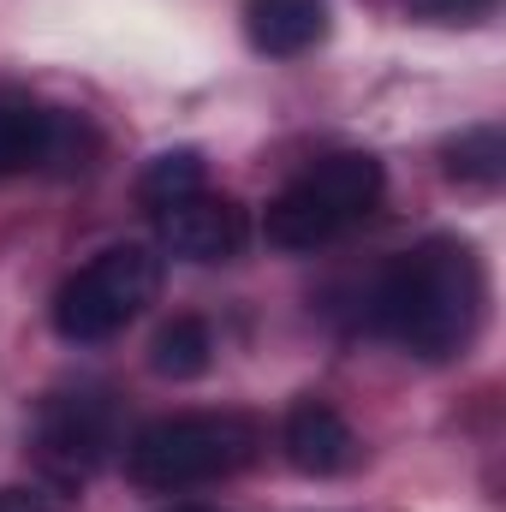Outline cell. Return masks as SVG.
I'll return each mask as SVG.
<instances>
[{
	"mask_svg": "<svg viewBox=\"0 0 506 512\" xmlns=\"http://www.w3.org/2000/svg\"><path fill=\"white\" fill-rule=\"evenodd\" d=\"M483 304H489L483 256L453 233H429L376 274L364 322L399 352L423 364H447L477 340Z\"/></svg>",
	"mask_w": 506,
	"mask_h": 512,
	"instance_id": "6da1fadb",
	"label": "cell"
},
{
	"mask_svg": "<svg viewBox=\"0 0 506 512\" xmlns=\"http://www.w3.org/2000/svg\"><path fill=\"white\" fill-rule=\"evenodd\" d=\"M262 459V423L251 411H173L131 435L126 477L143 495H185L227 483Z\"/></svg>",
	"mask_w": 506,
	"mask_h": 512,
	"instance_id": "7a4b0ae2",
	"label": "cell"
},
{
	"mask_svg": "<svg viewBox=\"0 0 506 512\" xmlns=\"http://www.w3.org/2000/svg\"><path fill=\"white\" fill-rule=\"evenodd\" d=\"M381 203V161L364 149H334L316 167H304L262 215V239L274 251H322L346 239L370 209Z\"/></svg>",
	"mask_w": 506,
	"mask_h": 512,
	"instance_id": "3957f363",
	"label": "cell"
},
{
	"mask_svg": "<svg viewBox=\"0 0 506 512\" xmlns=\"http://www.w3.org/2000/svg\"><path fill=\"white\" fill-rule=\"evenodd\" d=\"M120 447V399L102 382H66L42 393L30 417V459L48 489L78 495Z\"/></svg>",
	"mask_w": 506,
	"mask_h": 512,
	"instance_id": "277c9868",
	"label": "cell"
},
{
	"mask_svg": "<svg viewBox=\"0 0 506 512\" xmlns=\"http://www.w3.org/2000/svg\"><path fill=\"white\" fill-rule=\"evenodd\" d=\"M161 292V256L149 245H108L54 292V334L72 346H102L126 334Z\"/></svg>",
	"mask_w": 506,
	"mask_h": 512,
	"instance_id": "5b68a950",
	"label": "cell"
},
{
	"mask_svg": "<svg viewBox=\"0 0 506 512\" xmlns=\"http://www.w3.org/2000/svg\"><path fill=\"white\" fill-rule=\"evenodd\" d=\"M96 137L84 120L60 114V108H36V102H0V179L18 173H42V167H90Z\"/></svg>",
	"mask_w": 506,
	"mask_h": 512,
	"instance_id": "8992f818",
	"label": "cell"
},
{
	"mask_svg": "<svg viewBox=\"0 0 506 512\" xmlns=\"http://www.w3.org/2000/svg\"><path fill=\"white\" fill-rule=\"evenodd\" d=\"M161 251L179 262H233L251 239V215L221 191H191L155 215Z\"/></svg>",
	"mask_w": 506,
	"mask_h": 512,
	"instance_id": "52a82bcc",
	"label": "cell"
},
{
	"mask_svg": "<svg viewBox=\"0 0 506 512\" xmlns=\"http://www.w3.org/2000/svg\"><path fill=\"white\" fill-rule=\"evenodd\" d=\"M280 447H286V465L304 477H340L358 465V435L328 399H298L280 423Z\"/></svg>",
	"mask_w": 506,
	"mask_h": 512,
	"instance_id": "ba28073f",
	"label": "cell"
},
{
	"mask_svg": "<svg viewBox=\"0 0 506 512\" xmlns=\"http://www.w3.org/2000/svg\"><path fill=\"white\" fill-rule=\"evenodd\" d=\"M245 36L268 60H298L328 36V0H245Z\"/></svg>",
	"mask_w": 506,
	"mask_h": 512,
	"instance_id": "9c48e42d",
	"label": "cell"
},
{
	"mask_svg": "<svg viewBox=\"0 0 506 512\" xmlns=\"http://www.w3.org/2000/svg\"><path fill=\"white\" fill-rule=\"evenodd\" d=\"M209 364H215V334H209L203 316H173V322L155 328V340H149V370H155V376L191 382V376H203Z\"/></svg>",
	"mask_w": 506,
	"mask_h": 512,
	"instance_id": "30bf717a",
	"label": "cell"
},
{
	"mask_svg": "<svg viewBox=\"0 0 506 512\" xmlns=\"http://www.w3.org/2000/svg\"><path fill=\"white\" fill-rule=\"evenodd\" d=\"M447 179H459V185H477V191H495L506 179V131L489 120V126H471L459 131L447 149Z\"/></svg>",
	"mask_w": 506,
	"mask_h": 512,
	"instance_id": "8fae6325",
	"label": "cell"
},
{
	"mask_svg": "<svg viewBox=\"0 0 506 512\" xmlns=\"http://www.w3.org/2000/svg\"><path fill=\"white\" fill-rule=\"evenodd\" d=\"M191 191H203V155L197 149H167V155H155L149 167H143V179H137V203L143 209H167V203H179V197H191Z\"/></svg>",
	"mask_w": 506,
	"mask_h": 512,
	"instance_id": "7c38bea8",
	"label": "cell"
},
{
	"mask_svg": "<svg viewBox=\"0 0 506 512\" xmlns=\"http://www.w3.org/2000/svg\"><path fill=\"white\" fill-rule=\"evenodd\" d=\"M495 6L501 0H405V12L423 24H483Z\"/></svg>",
	"mask_w": 506,
	"mask_h": 512,
	"instance_id": "4fadbf2b",
	"label": "cell"
},
{
	"mask_svg": "<svg viewBox=\"0 0 506 512\" xmlns=\"http://www.w3.org/2000/svg\"><path fill=\"white\" fill-rule=\"evenodd\" d=\"M0 512H60L48 489H0Z\"/></svg>",
	"mask_w": 506,
	"mask_h": 512,
	"instance_id": "5bb4252c",
	"label": "cell"
},
{
	"mask_svg": "<svg viewBox=\"0 0 506 512\" xmlns=\"http://www.w3.org/2000/svg\"><path fill=\"white\" fill-rule=\"evenodd\" d=\"M173 512H215V507H173Z\"/></svg>",
	"mask_w": 506,
	"mask_h": 512,
	"instance_id": "9a60e30c",
	"label": "cell"
}]
</instances>
